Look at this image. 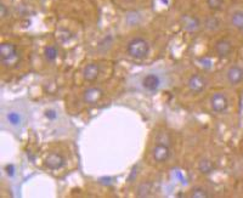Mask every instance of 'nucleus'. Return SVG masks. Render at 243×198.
I'll return each mask as SVG.
<instances>
[{"label":"nucleus","instance_id":"1","mask_svg":"<svg viewBox=\"0 0 243 198\" xmlns=\"http://www.w3.org/2000/svg\"><path fill=\"white\" fill-rule=\"evenodd\" d=\"M126 51H128L129 56H131L132 58L142 60L149 52V44L146 39L137 36V38H134L131 41H129V44L126 46Z\"/></svg>","mask_w":243,"mask_h":198},{"label":"nucleus","instance_id":"2","mask_svg":"<svg viewBox=\"0 0 243 198\" xmlns=\"http://www.w3.org/2000/svg\"><path fill=\"white\" fill-rule=\"evenodd\" d=\"M0 57H1V63L4 66L11 67L16 64L18 61V53L16 46L10 43H2L0 45Z\"/></svg>","mask_w":243,"mask_h":198},{"label":"nucleus","instance_id":"3","mask_svg":"<svg viewBox=\"0 0 243 198\" xmlns=\"http://www.w3.org/2000/svg\"><path fill=\"white\" fill-rule=\"evenodd\" d=\"M210 106H211V108H213L214 112L221 113V112L226 111V108L228 106V102H227V98L225 97L224 94L215 92L210 97Z\"/></svg>","mask_w":243,"mask_h":198},{"label":"nucleus","instance_id":"4","mask_svg":"<svg viewBox=\"0 0 243 198\" xmlns=\"http://www.w3.org/2000/svg\"><path fill=\"white\" fill-rule=\"evenodd\" d=\"M152 154H153V158H154L156 162L163 163V162L168 160V158L170 157V148H169V146L166 143L158 142L153 148Z\"/></svg>","mask_w":243,"mask_h":198},{"label":"nucleus","instance_id":"5","mask_svg":"<svg viewBox=\"0 0 243 198\" xmlns=\"http://www.w3.org/2000/svg\"><path fill=\"white\" fill-rule=\"evenodd\" d=\"M44 165L50 170H58L64 165V158L58 153H50L45 157Z\"/></svg>","mask_w":243,"mask_h":198},{"label":"nucleus","instance_id":"6","mask_svg":"<svg viewBox=\"0 0 243 198\" xmlns=\"http://www.w3.org/2000/svg\"><path fill=\"white\" fill-rule=\"evenodd\" d=\"M205 85H207L205 79L202 75H198V74H193L188 79V83H187V86H188V89L192 92H200V91H203L205 89Z\"/></svg>","mask_w":243,"mask_h":198},{"label":"nucleus","instance_id":"7","mask_svg":"<svg viewBox=\"0 0 243 198\" xmlns=\"http://www.w3.org/2000/svg\"><path fill=\"white\" fill-rule=\"evenodd\" d=\"M226 78L230 84L236 85L243 80V69L239 66H232L231 68H228Z\"/></svg>","mask_w":243,"mask_h":198},{"label":"nucleus","instance_id":"8","mask_svg":"<svg viewBox=\"0 0 243 198\" xmlns=\"http://www.w3.org/2000/svg\"><path fill=\"white\" fill-rule=\"evenodd\" d=\"M160 85V79L157 74H147L142 79V86L148 90V91H154L159 87Z\"/></svg>","mask_w":243,"mask_h":198},{"label":"nucleus","instance_id":"9","mask_svg":"<svg viewBox=\"0 0 243 198\" xmlns=\"http://www.w3.org/2000/svg\"><path fill=\"white\" fill-rule=\"evenodd\" d=\"M98 72H100V69H98V66H97V64H95V63H89V64H86V66L84 67V69H83V77H84V79H85L86 81H94V80H96V78H97Z\"/></svg>","mask_w":243,"mask_h":198},{"label":"nucleus","instance_id":"10","mask_svg":"<svg viewBox=\"0 0 243 198\" xmlns=\"http://www.w3.org/2000/svg\"><path fill=\"white\" fill-rule=\"evenodd\" d=\"M215 50H216V53L219 55V57H226V56H228L230 53H231V51H232V45H231V43L230 41H227V40H225V39H221V40H219L217 43H216V45H215Z\"/></svg>","mask_w":243,"mask_h":198},{"label":"nucleus","instance_id":"11","mask_svg":"<svg viewBox=\"0 0 243 198\" xmlns=\"http://www.w3.org/2000/svg\"><path fill=\"white\" fill-rule=\"evenodd\" d=\"M101 95H102V91H101L100 89H97V87H91V89H87V90L84 92L83 98H84L85 102L94 103V102H96V101L101 97Z\"/></svg>","mask_w":243,"mask_h":198},{"label":"nucleus","instance_id":"12","mask_svg":"<svg viewBox=\"0 0 243 198\" xmlns=\"http://www.w3.org/2000/svg\"><path fill=\"white\" fill-rule=\"evenodd\" d=\"M6 120H7V123H9L10 125L17 128V126H19V125L22 124L23 118H22L21 113H18V112H16V111H10V112L6 113Z\"/></svg>","mask_w":243,"mask_h":198},{"label":"nucleus","instance_id":"13","mask_svg":"<svg viewBox=\"0 0 243 198\" xmlns=\"http://www.w3.org/2000/svg\"><path fill=\"white\" fill-rule=\"evenodd\" d=\"M231 22L237 29H243V11L233 12V15L231 17Z\"/></svg>","mask_w":243,"mask_h":198},{"label":"nucleus","instance_id":"14","mask_svg":"<svg viewBox=\"0 0 243 198\" xmlns=\"http://www.w3.org/2000/svg\"><path fill=\"white\" fill-rule=\"evenodd\" d=\"M198 168H199L200 172H203V174H210V172L214 170L213 163H211L210 160H208V159L200 160V163L198 164Z\"/></svg>","mask_w":243,"mask_h":198},{"label":"nucleus","instance_id":"15","mask_svg":"<svg viewBox=\"0 0 243 198\" xmlns=\"http://www.w3.org/2000/svg\"><path fill=\"white\" fill-rule=\"evenodd\" d=\"M44 55H45V58L49 60V61H53L57 56V49L55 46H46L45 50H44Z\"/></svg>","mask_w":243,"mask_h":198},{"label":"nucleus","instance_id":"16","mask_svg":"<svg viewBox=\"0 0 243 198\" xmlns=\"http://www.w3.org/2000/svg\"><path fill=\"white\" fill-rule=\"evenodd\" d=\"M191 197H193V198H205V197H209V194L202 187H194L191 191Z\"/></svg>","mask_w":243,"mask_h":198},{"label":"nucleus","instance_id":"17","mask_svg":"<svg viewBox=\"0 0 243 198\" xmlns=\"http://www.w3.org/2000/svg\"><path fill=\"white\" fill-rule=\"evenodd\" d=\"M207 4L211 10H219L221 9L224 0H207Z\"/></svg>","mask_w":243,"mask_h":198},{"label":"nucleus","instance_id":"18","mask_svg":"<svg viewBox=\"0 0 243 198\" xmlns=\"http://www.w3.org/2000/svg\"><path fill=\"white\" fill-rule=\"evenodd\" d=\"M205 26H207V28H208V29H210V30H214V29H216V27L219 26V22H217V19H215V18L210 17L209 19H207V23H205Z\"/></svg>","mask_w":243,"mask_h":198},{"label":"nucleus","instance_id":"19","mask_svg":"<svg viewBox=\"0 0 243 198\" xmlns=\"http://www.w3.org/2000/svg\"><path fill=\"white\" fill-rule=\"evenodd\" d=\"M44 114H45V117H46L47 119H50V120H53V119L57 118V112H56L55 109H52V108L46 109V111L44 112Z\"/></svg>","mask_w":243,"mask_h":198},{"label":"nucleus","instance_id":"20","mask_svg":"<svg viewBox=\"0 0 243 198\" xmlns=\"http://www.w3.org/2000/svg\"><path fill=\"white\" fill-rule=\"evenodd\" d=\"M197 26H198V21H197L196 18H193V17H190V18H188V23L185 24V27H186L187 29H190V30H193Z\"/></svg>","mask_w":243,"mask_h":198},{"label":"nucleus","instance_id":"21","mask_svg":"<svg viewBox=\"0 0 243 198\" xmlns=\"http://www.w3.org/2000/svg\"><path fill=\"white\" fill-rule=\"evenodd\" d=\"M148 192H149V187H148L147 183H143L142 186H140V188H139V196H142V197L147 196Z\"/></svg>","mask_w":243,"mask_h":198},{"label":"nucleus","instance_id":"22","mask_svg":"<svg viewBox=\"0 0 243 198\" xmlns=\"http://www.w3.org/2000/svg\"><path fill=\"white\" fill-rule=\"evenodd\" d=\"M5 170L7 171V175L12 176V175H13V172H15V166H13L12 164H9V165H6V166H5Z\"/></svg>","mask_w":243,"mask_h":198},{"label":"nucleus","instance_id":"23","mask_svg":"<svg viewBox=\"0 0 243 198\" xmlns=\"http://www.w3.org/2000/svg\"><path fill=\"white\" fill-rule=\"evenodd\" d=\"M0 7H1V17L4 18V17H6V15H7V9H6V5H4V4L1 2Z\"/></svg>","mask_w":243,"mask_h":198}]
</instances>
